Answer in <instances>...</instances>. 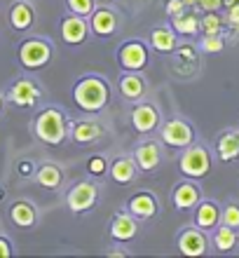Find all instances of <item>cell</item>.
Here are the masks:
<instances>
[{"label": "cell", "mask_w": 239, "mask_h": 258, "mask_svg": "<svg viewBox=\"0 0 239 258\" xmlns=\"http://www.w3.org/2000/svg\"><path fill=\"white\" fill-rule=\"evenodd\" d=\"M110 85L101 75H85L73 87V101L85 113H101L108 106Z\"/></svg>", "instance_id": "cell-1"}, {"label": "cell", "mask_w": 239, "mask_h": 258, "mask_svg": "<svg viewBox=\"0 0 239 258\" xmlns=\"http://www.w3.org/2000/svg\"><path fill=\"white\" fill-rule=\"evenodd\" d=\"M33 134L45 146H59L68 136V122L59 108H42L33 120Z\"/></svg>", "instance_id": "cell-2"}, {"label": "cell", "mask_w": 239, "mask_h": 258, "mask_svg": "<svg viewBox=\"0 0 239 258\" xmlns=\"http://www.w3.org/2000/svg\"><path fill=\"white\" fill-rule=\"evenodd\" d=\"M178 169L185 178L199 181L211 174V153L204 146H185L181 157H178Z\"/></svg>", "instance_id": "cell-3"}, {"label": "cell", "mask_w": 239, "mask_h": 258, "mask_svg": "<svg viewBox=\"0 0 239 258\" xmlns=\"http://www.w3.org/2000/svg\"><path fill=\"white\" fill-rule=\"evenodd\" d=\"M52 61V45L42 38H28L19 45V63L28 71L42 68Z\"/></svg>", "instance_id": "cell-4"}, {"label": "cell", "mask_w": 239, "mask_h": 258, "mask_svg": "<svg viewBox=\"0 0 239 258\" xmlns=\"http://www.w3.org/2000/svg\"><path fill=\"white\" fill-rule=\"evenodd\" d=\"M160 139L171 148H185V146H190L195 141V129L183 117H171L160 129Z\"/></svg>", "instance_id": "cell-5"}, {"label": "cell", "mask_w": 239, "mask_h": 258, "mask_svg": "<svg viewBox=\"0 0 239 258\" xmlns=\"http://www.w3.org/2000/svg\"><path fill=\"white\" fill-rule=\"evenodd\" d=\"M117 63L124 71H143L148 66V45L143 40H127L117 49Z\"/></svg>", "instance_id": "cell-6"}, {"label": "cell", "mask_w": 239, "mask_h": 258, "mask_svg": "<svg viewBox=\"0 0 239 258\" xmlns=\"http://www.w3.org/2000/svg\"><path fill=\"white\" fill-rule=\"evenodd\" d=\"M99 200V188L92 181H80L68 190L66 195V204L73 214H82V211H89Z\"/></svg>", "instance_id": "cell-7"}, {"label": "cell", "mask_w": 239, "mask_h": 258, "mask_svg": "<svg viewBox=\"0 0 239 258\" xmlns=\"http://www.w3.org/2000/svg\"><path fill=\"white\" fill-rule=\"evenodd\" d=\"M40 87L35 85L31 78H19V80H14L7 89V99L14 103V106H19V108H33L35 103L40 101Z\"/></svg>", "instance_id": "cell-8"}, {"label": "cell", "mask_w": 239, "mask_h": 258, "mask_svg": "<svg viewBox=\"0 0 239 258\" xmlns=\"http://www.w3.org/2000/svg\"><path fill=\"white\" fill-rule=\"evenodd\" d=\"M176 246L183 256H204L209 251V237L204 230H199L197 225L183 228L176 237Z\"/></svg>", "instance_id": "cell-9"}, {"label": "cell", "mask_w": 239, "mask_h": 258, "mask_svg": "<svg viewBox=\"0 0 239 258\" xmlns=\"http://www.w3.org/2000/svg\"><path fill=\"white\" fill-rule=\"evenodd\" d=\"M89 38V24L80 14H66L61 19V40L66 45H82Z\"/></svg>", "instance_id": "cell-10"}, {"label": "cell", "mask_w": 239, "mask_h": 258, "mask_svg": "<svg viewBox=\"0 0 239 258\" xmlns=\"http://www.w3.org/2000/svg\"><path fill=\"white\" fill-rule=\"evenodd\" d=\"M199 200H202V190L197 183H192V178H185L171 192V202L178 211H192L199 204Z\"/></svg>", "instance_id": "cell-11"}, {"label": "cell", "mask_w": 239, "mask_h": 258, "mask_svg": "<svg viewBox=\"0 0 239 258\" xmlns=\"http://www.w3.org/2000/svg\"><path fill=\"white\" fill-rule=\"evenodd\" d=\"M195 225L204 232H213L220 225V204L216 200H199L195 207Z\"/></svg>", "instance_id": "cell-12"}, {"label": "cell", "mask_w": 239, "mask_h": 258, "mask_svg": "<svg viewBox=\"0 0 239 258\" xmlns=\"http://www.w3.org/2000/svg\"><path fill=\"white\" fill-rule=\"evenodd\" d=\"M108 232L113 242H129V239L136 237V232H138V218H134L129 211L115 214L113 221H110Z\"/></svg>", "instance_id": "cell-13"}, {"label": "cell", "mask_w": 239, "mask_h": 258, "mask_svg": "<svg viewBox=\"0 0 239 258\" xmlns=\"http://www.w3.org/2000/svg\"><path fill=\"white\" fill-rule=\"evenodd\" d=\"M127 211H129L134 218H138V221L152 218L157 214V197L148 190L136 192V195H131L129 200H127Z\"/></svg>", "instance_id": "cell-14"}, {"label": "cell", "mask_w": 239, "mask_h": 258, "mask_svg": "<svg viewBox=\"0 0 239 258\" xmlns=\"http://www.w3.org/2000/svg\"><path fill=\"white\" fill-rule=\"evenodd\" d=\"M216 155L220 162H237L239 160V127L225 129L223 134L216 139Z\"/></svg>", "instance_id": "cell-15"}, {"label": "cell", "mask_w": 239, "mask_h": 258, "mask_svg": "<svg viewBox=\"0 0 239 258\" xmlns=\"http://www.w3.org/2000/svg\"><path fill=\"white\" fill-rule=\"evenodd\" d=\"M131 127L141 132V134H148L152 129L160 127V113L152 103H138L136 108L131 110Z\"/></svg>", "instance_id": "cell-16"}, {"label": "cell", "mask_w": 239, "mask_h": 258, "mask_svg": "<svg viewBox=\"0 0 239 258\" xmlns=\"http://www.w3.org/2000/svg\"><path fill=\"white\" fill-rule=\"evenodd\" d=\"M115 28H117V17L108 7H99V10L89 14V31H94V35H99V38L113 35Z\"/></svg>", "instance_id": "cell-17"}, {"label": "cell", "mask_w": 239, "mask_h": 258, "mask_svg": "<svg viewBox=\"0 0 239 258\" xmlns=\"http://www.w3.org/2000/svg\"><path fill=\"white\" fill-rule=\"evenodd\" d=\"M134 160H136V167L143 171H155L162 162V153H160V146L155 141H143L138 143L136 150H134Z\"/></svg>", "instance_id": "cell-18"}, {"label": "cell", "mask_w": 239, "mask_h": 258, "mask_svg": "<svg viewBox=\"0 0 239 258\" xmlns=\"http://www.w3.org/2000/svg\"><path fill=\"white\" fill-rule=\"evenodd\" d=\"M117 89H120V94H122L127 101H138V99H143V94H145V82L138 73L127 71V73L120 75Z\"/></svg>", "instance_id": "cell-19"}, {"label": "cell", "mask_w": 239, "mask_h": 258, "mask_svg": "<svg viewBox=\"0 0 239 258\" xmlns=\"http://www.w3.org/2000/svg\"><path fill=\"white\" fill-rule=\"evenodd\" d=\"M136 169H138L136 160H134V157L122 155V157H117V160L110 162L108 174L113 176V181H115L117 185H127V183H131V181L136 178Z\"/></svg>", "instance_id": "cell-20"}, {"label": "cell", "mask_w": 239, "mask_h": 258, "mask_svg": "<svg viewBox=\"0 0 239 258\" xmlns=\"http://www.w3.org/2000/svg\"><path fill=\"white\" fill-rule=\"evenodd\" d=\"M211 244L218 253H230L239 246V230L230 228V225L220 223L211 235Z\"/></svg>", "instance_id": "cell-21"}, {"label": "cell", "mask_w": 239, "mask_h": 258, "mask_svg": "<svg viewBox=\"0 0 239 258\" xmlns=\"http://www.w3.org/2000/svg\"><path fill=\"white\" fill-rule=\"evenodd\" d=\"M176 45H178V33L174 31V28H169V26L152 28L150 47L155 49V52H160V54H169V52L176 49Z\"/></svg>", "instance_id": "cell-22"}, {"label": "cell", "mask_w": 239, "mask_h": 258, "mask_svg": "<svg viewBox=\"0 0 239 258\" xmlns=\"http://www.w3.org/2000/svg\"><path fill=\"white\" fill-rule=\"evenodd\" d=\"M33 21H35V14H33V7L28 5V3L19 0V3H14L10 7V26L14 31H28V28L33 26Z\"/></svg>", "instance_id": "cell-23"}, {"label": "cell", "mask_w": 239, "mask_h": 258, "mask_svg": "<svg viewBox=\"0 0 239 258\" xmlns=\"http://www.w3.org/2000/svg\"><path fill=\"white\" fill-rule=\"evenodd\" d=\"M68 127H70V139L75 143H92L96 139H101L103 134L101 124L94 122V120H80V122L68 124Z\"/></svg>", "instance_id": "cell-24"}, {"label": "cell", "mask_w": 239, "mask_h": 258, "mask_svg": "<svg viewBox=\"0 0 239 258\" xmlns=\"http://www.w3.org/2000/svg\"><path fill=\"white\" fill-rule=\"evenodd\" d=\"M10 218H12V223L17 228H31L35 223V218H38V211L31 202L26 200H19V202H14L10 207Z\"/></svg>", "instance_id": "cell-25"}, {"label": "cell", "mask_w": 239, "mask_h": 258, "mask_svg": "<svg viewBox=\"0 0 239 258\" xmlns=\"http://www.w3.org/2000/svg\"><path fill=\"white\" fill-rule=\"evenodd\" d=\"M35 178H38V183H40L42 188H47V190H56V188L61 185V181H63V174H61V169H59L56 164L45 162V164H40V167L35 169Z\"/></svg>", "instance_id": "cell-26"}, {"label": "cell", "mask_w": 239, "mask_h": 258, "mask_svg": "<svg viewBox=\"0 0 239 258\" xmlns=\"http://www.w3.org/2000/svg\"><path fill=\"white\" fill-rule=\"evenodd\" d=\"M199 33L202 35H223L225 33V17L220 12H204L199 19Z\"/></svg>", "instance_id": "cell-27"}, {"label": "cell", "mask_w": 239, "mask_h": 258, "mask_svg": "<svg viewBox=\"0 0 239 258\" xmlns=\"http://www.w3.org/2000/svg\"><path fill=\"white\" fill-rule=\"evenodd\" d=\"M171 28L181 35H197L199 33V17L192 12H183L171 19Z\"/></svg>", "instance_id": "cell-28"}, {"label": "cell", "mask_w": 239, "mask_h": 258, "mask_svg": "<svg viewBox=\"0 0 239 258\" xmlns=\"http://www.w3.org/2000/svg\"><path fill=\"white\" fill-rule=\"evenodd\" d=\"M199 49H202L204 54H218V52L225 49V40H223V35H202Z\"/></svg>", "instance_id": "cell-29"}, {"label": "cell", "mask_w": 239, "mask_h": 258, "mask_svg": "<svg viewBox=\"0 0 239 258\" xmlns=\"http://www.w3.org/2000/svg\"><path fill=\"white\" fill-rule=\"evenodd\" d=\"M220 223L239 230V204L237 202H227L225 207H220Z\"/></svg>", "instance_id": "cell-30"}, {"label": "cell", "mask_w": 239, "mask_h": 258, "mask_svg": "<svg viewBox=\"0 0 239 258\" xmlns=\"http://www.w3.org/2000/svg\"><path fill=\"white\" fill-rule=\"evenodd\" d=\"M110 169V162L103 155H92L87 160V171L92 176H106Z\"/></svg>", "instance_id": "cell-31"}, {"label": "cell", "mask_w": 239, "mask_h": 258, "mask_svg": "<svg viewBox=\"0 0 239 258\" xmlns=\"http://www.w3.org/2000/svg\"><path fill=\"white\" fill-rule=\"evenodd\" d=\"M66 7L68 12L80 14V17H89L94 12V0H66Z\"/></svg>", "instance_id": "cell-32"}, {"label": "cell", "mask_w": 239, "mask_h": 258, "mask_svg": "<svg viewBox=\"0 0 239 258\" xmlns=\"http://www.w3.org/2000/svg\"><path fill=\"white\" fill-rule=\"evenodd\" d=\"M176 49H178V52H176L178 59H181L183 63L190 61V63H195V66H197V49L192 47V45H181V47L176 45Z\"/></svg>", "instance_id": "cell-33"}, {"label": "cell", "mask_w": 239, "mask_h": 258, "mask_svg": "<svg viewBox=\"0 0 239 258\" xmlns=\"http://www.w3.org/2000/svg\"><path fill=\"white\" fill-rule=\"evenodd\" d=\"M225 28L239 33V5L237 7H227L225 10Z\"/></svg>", "instance_id": "cell-34"}, {"label": "cell", "mask_w": 239, "mask_h": 258, "mask_svg": "<svg viewBox=\"0 0 239 258\" xmlns=\"http://www.w3.org/2000/svg\"><path fill=\"white\" fill-rule=\"evenodd\" d=\"M197 10L199 12H220L223 10V0H199Z\"/></svg>", "instance_id": "cell-35"}, {"label": "cell", "mask_w": 239, "mask_h": 258, "mask_svg": "<svg viewBox=\"0 0 239 258\" xmlns=\"http://www.w3.org/2000/svg\"><path fill=\"white\" fill-rule=\"evenodd\" d=\"M164 10H167V14H169L171 19H174V17H178V14L185 12V3H183V0H169Z\"/></svg>", "instance_id": "cell-36"}, {"label": "cell", "mask_w": 239, "mask_h": 258, "mask_svg": "<svg viewBox=\"0 0 239 258\" xmlns=\"http://www.w3.org/2000/svg\"><path fill=\"white\" fill-rule=\"evenodd\" d=\"M17 171H19V176H31V174H35V167L31 160H21L17 164Z\"/></svg>", "instance_id": "cell-37"}, {"label": "cell", "mask_w": 239, "mask_h": 258, "mask_svg": "<svg viewBox=\"0 0 239 258\" xmlns=\"http://www.w3.org/2000/svg\"><path fill=\"white\" fill-rule=\"evenodd\" d=\"M12 244L7 242V237H0V258H10L12 256Z\"/></svg>", "instance_id": "cell-38"}, {"label": "cell", "mask_w": 239, "mask_h": 258, "mask_svg": "<svg viewBox=\"0 0 239 258\" xmlns=\"http://www.w3.org/2000/svg\"><path fill=\"white\" fill-rule=\"evenodd\" d=\"M239 0H223V10H227V7H237Z\"/></svg>", "instance_id": "cell-39"}, {"label": "cell", "mask_w": 239, "mask_h": 258, "mask_svg": "<svg viewBox=\"0 0 239 258\" xmlns=\"http://www.w3.org/2000/svg\"><path fill=\"white\" fill-rule=\"evenodd\" d=\"M185 3V7H192V10H197V5H199V0H183Z\"/></svg>", "instance_id": "cell-40"}, {"label": "cell", "mask_w": 239, "mask_h": 258, "mask_svg": "<svg viewBox=\"0 0 239 258\" xmlns=\"http://www.w3.org/2000/svg\"><path fill=\"white\" fill-rule=\"evenodd\" d=\"M110 256H124V253H127V251H120V249H110Z\"/></svg>", "instance_id": "cell-41"}, {"label": "cell", "mask_w": 239, "mask_h": 258, "mask_svg": "<svg viewBox=\"0 0 239 258\" xmlns=\"http://www.w3.org/2000/svg\"><path fill=\"white\" fill-rule=\"evenodd\" d=\"M3 197H5V188H3V185H0V200H3Z\"/></svg>", "instance_id": "cell-42"}, {"label": "cell", "mask_w": 239, "mask_h": 258, "mask_svg": "<svg viewBox=\"0 0 239 258\" xmlns=\"http://www.w3.org/2000/svg\"><path fill=\"white\" fill-rule=\"evenodd\" d=\"M0 113H3V96H0Z\"/></svg>", "instance_id": "cell-43"}]
</instances>
